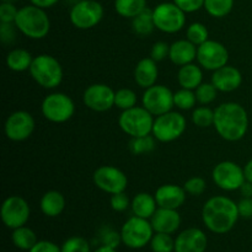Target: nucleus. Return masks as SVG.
Masks as SVG:
<instances>
[{"label":"nucleus","instance_id":"1","mask_svg":"<svg viewBox=\"0 0 252 252\" xmlns=\"http://www.w3.org/2000/svg\"><path fill=\"white\" fill-rule=\"evenodd\" d=\"M240 214L238 203L226 196L211 197L202 208L204 226L214 234H226L236 225Z\"/></svg>","mask_w":252,"mask_h":252},{"label":"nucleus","instance_id":"2","mask_svg":"<svg viewBox=\"0 0 252 252\" xmlns=\"http://www.w3.org/2000/svg\"><path fill=\"white\" fill-rule=\"evenodd\" d=\"M217 133L226 142L243 139L249 129V115L238 102H224L214 110V125Z\"/></svg>","mask_w":252,"mask_h":252},{"label":"nucleus","instance_id":"3","mask_svg":"<svg viewBox=\"0 0 252 252\" xmlns=\"http://www.w3.org/2000/svg\"><path fill=\"white\" fill-rule=\"evenodd\" d=\"M14 24L17 31L31 39L44 38L51 30V20L46 10L32 4L20 7Z\"/></svg>","mask_w":252,"mask_h":252},{"label":"nucleus","instance_id":"4","mask_svg":"<svg viewBox=\"0 0 252 252\" xmlns=\"http://www.w3.org/2000/svg\"><path fill=\"white\" fill-rule=\"evenodd\" d=\"M29 71L39 86L49 90L58 88L63 81L62 64L51 54H38L34 57Z\"/></svg>","mask_w":252,"mask_h":252},{"label":"nucleus","instance_id":"5","mask_svg":"<svg viewBox=\"0 0 252 252\" xmlns=\"http://www.w3.org/2000/svg\"><path fill=\"white\" fill-rule=\"evenodd\" d=\"M154 116L143 106H135L122 111L118 117V126L130 138L144 137L152 134Z\"/></svg>","mask_w":252,"mask_h":252},{"label":"nucleus","instance_id":"6","mask_svg":"<svg viewBox=\"0 0 252 252\" xmlns=\"http://www.w3.org/2000/svg\"><path fill=\"white\" fill-rule=\"evenodd\" d=\"M120 233L122 243L127 248L138 250L150 244L155 231L149 219L133 216L123 224Z\"/></svg>","mask_w":252,"mask_h":252},{"label":"nucleus","instance_id":"7","mask_svg":"<svg viewBox=\"0 0 252 252\" xmlns=\"http://www.w3.org/2000/svg\"><path fill=\"white\" fill-rule=\"evenodd\" d=\"M187 128V121L182 113L170 111L154 120L153 132L155 139L160 143H171L179 139Z\"/></svg>","mask_w":252,"mask_h":252},{"label":"nucleus","instance_id":"8","mask_svg":"<svg viewBox=\"0 0 252 252\" xmlns=\"http://www.w3.org/2000/svg\"><path fill=\"white\" fill-rule=\"evenodd\" d=\"M41 112L52 123H65L75 113L73 98L64 93H52L43 98Z\"/></svg>","mask_w":252,"mask_h":252},{"label":"nucleus","instance_id":"9","mask_svg":"<svg viewBox=\"0 0 252 252\" xmlns=\"http://www.w3.org/2000/svg\"><path fill=\"white\" fill-rule=\"evenodd\" d=\"M155 27L164 33H176L186 25V12L174 1L160 2L153 9Z\"/></svg>","mask_w":252,"mask_h":252},{"label":"nucleus","instance_id":"10","mask_svg":"<svg viewBox=\"0 0 252 252\" xmlns=\"http://www.w3.org/2000/svg\"><path fill=\"white\" fill-rule=\"evenodd\" d=\"M105 10L97 0H79L71 6L69 20L79 30H90L103 19Z\"/></svg>","mask_w":252,"mask_h":252},{"label":"nucleus","instance_id":"11","mask_svg":"<svg viewBox=\"0 0 252 252\" xmlns=\"http://www.w3.org/2000/svg\"><path fill=\"white\" fill-rule=\"evenodd\" d=\"M31 216V208L26 199L20 196H9L2 202L0 217L2 223L9 229H17L26 225Z\"/></svg>","mask_w":252,"mask_h":252},{"label":"nucleus","instance_id":"12","mask_svg":"<svg viewBox=\"0 0 252 252\" xmlns=\"http://www.w3.org/2000/svg\"><path fill=\"white\" fill-rule=\"evenodd\" d=\"M142 106L155 117L164 115L175 107L174 93L167 86L155 84L145 89L142 97Z\"/></svg>","mask_w":252,"mask_h":252},{"label":"nucleus","instance_id":"13","mask_svg":"<svg viewBox=\"0 0 252 252\" xmlns=\"http://www.w3.org/2000/svg\"><path fill=\"white\" fill-rule=\"evenodd\" d=\"M95 186L108 194L125 192L128 187V177L125 172L112 165H102L97 167L93 175Z\"/></svg>","mask_w":252,"mask_h":252},{"label":"nucleus","instance_id":"14","mask_svg":"<svg viewBox=\"0 0 252 252\" xmlns=\"http://www.w3.org/2000/svg\"><path fill=\"white\" fill-rule=\"evenodd\" d=\"M212 179L219 189L228 192L236 191L246 181L244 167L230 160L218 162L212 171Z\"/></svg>","mask_w":252,"mask_h":252},{"label":"nucleus","instance_id":"15","mask_svg":"<svg viewBox=\"0 0 252 252\" xmlns=\"http://www.w3.org/2000/svg\"><path fill=\"white\" fill-rule=\"evenodd\" d=\"M197 62L206 70L216 71L229 62V51L223 43L208 39L197 48Z\"/></svg>","mask_w":252,"mask_h":252},{"label":"nucleus","instance_id":"16","mask_svg":"<svg viewBox=\"0 0 252 252\" xmlns=\"http://www.w3.org/2000/svg\"><path fill=\"white\" fill-rule=\"evenodd\" d=\"M36 122L33 116L27 111H15L6 118L4 132L7 139L12 142H24L33 133Z\"/></svg>","mask_w":252,"mask_h":252},{"label":"nucleus","instance_id":"17","mask_svg":"<svg viewBox=\"0 0 252 252\" xmlns=\"http://www.w3.org/2000/svg\"><path fill=\"white\" fill-rule=\"evenodd\" d=\"M113 89L106 84H93L83 94V102L89 110L95 112H106L115 107Z\"/></svg>","mask_w":252,"mask_h":252},{"label":"nucleus","instance_id":"18","mask_svg":"<svg viewBox=\"0 0 252 252\" xmlns=\"http://www.w3.org/2000/svg\"><path fill=\"white\" fill-rule=\"evenodd\" d=\"M208 239L198 228H189L175 239V252H206Z\"/></svg>","mask_w":252,"mask_h":252},{"label":"nucleus","instance_id":"19","mask_svg":"<svg viewBox=\"0 0 252 252\" xmlns=\"http://www.w3.org/2000/svg\"><path fill=\"white\" fill-rule=\"evenodd\" d=\"M211 83L220 93H233L240 88L243 83V74L238 68L226 64L225 66L213 71Z\"/></svg>","mask_w":252,"mask_h":252},{"label":"nucleus","instance_id":"20","mask_svg":"<svg viewBox=\"0 0 252 252\" xmlns=\"http://www.w3.org/2000/svg\"><path fill=\"white\" fill-rule=\"evenodd\" d=\"M154 196L158 202V206L161 208L179 209L180 207L184 206L185 201H186L187 192L181 186L174 184H165L158 187Z\"/></svg>","mask_w":252,"mask_h":252},{"label":"nucleus","instance_id":"21","mask_svg":"<svg viewBox=\"0 0 252 252\" xmlns=\"http://www.w3.org/2000/svg\"><path fill=\"white\" fill-rule=\"evenodd\" d=\"M150 223H152L155 233L174 234L181 225V216L177 209L159 207L154 216L150 218Z\"/></svg>","mask_w":252,"mask_h":252},{"label":"nucleus","instance_id":"22","mask_svg":"<svg viewBox=\"0 0 252 252\" xmlns=\"http://www.w3.org/2000/svg\"><path fill=\"white\" fill-rule=\"evenodd\" d=\"M159 78L158 63L153 58L140 59L134 68V81L142 89H148L155 85Z\"/></svg>","mask_w":252,"mask_h":252},{"label":"nucleus","instance_id":"23","mask_svg":"<svg viewBox=\"0 0 252 252\" xmlns=\"http://www.w3.org/2000/svg\"><path fill=\"white\" fill-rule=\"evenodd\" d=\"M197 48L198 47L187 38L177 39L170 44L169 59L177 66L193 63L194 59H197Z\"/></svg>","mask_w":252,"mask_h":252},{"label":"nucleus","instance_id":"24","mask_svg":"<svg viewBox=\"0 0 252 252\" xmlns=\"http://www.w3.org/2000/svg\"><path fill=\"white\" fill-rule=\"evenodd\" d=\"M159 208L155 196L147 193V192H139L132 198L130 209H132L133 216L139 217V218L149 219L154 216L157 209Z\"/></svg>","mask_w":252,"mask_h":252},{"label":"nucleus","instance_id":"25","mask_svg":"<svg viewBox=\"0 0 252 252\" xmlns=\"http://www.w3.org/2000/svg\"><path fill=\"white\" fill-rule=\"evenodd\" d=\"M39 208L46 217L56 218L63 213L65 208V198L62 192L56 189L47 191L39 201Z\"/></svg>","mask_w":252,"mask_h":252},{"label":"nucleus","instance_id":"26","mask_svg":"<svg viewBox=\"0 0 252 252\" xmlns=\"http://www.w3.org/2000/svg\"><path fill=\"white\" fill-rule=\"evenodd\" d=\"M177 81L182 89L196 90L203 83V71L199 64L189 63L180 66L177 73Z\"/></svg>","mask_w":252,"mask_h":252},{"label":"nucleus","instance_id":"27","mask_svg":"<svg viewBox=\"0 0 252 252\" xmlns=\"http://www.w3.org/2000/svg\"><path fill=\"white\" fill-rule=\"evenodd\" d=\"M34 57L25 48H14L7 53L6 65L10 70L22 73V71L30 70Z\"/></svg>","mask_w":252,"mask_h":252},{"label":"nucleus","instance_id":"28","mask_svg":"<svg viewBox=\"0 0 252 252\" xmlns=\"http://www.w3.org/2000/svg\"><path fill=\"white\" fill-rule=\"evenodd\" d=\"M12 244L22 251H30L37 244V235L32 229L24 225L14 229L11 234Z\"/></svg>","mask_w":252,"mask_h":252},{"label":"nucleus","instance_id":"29","mask_svg":"<svg viewBox=\"0 0 252 252\" xmlns=\"http://www.w3.org/2000/svg\"><path fill=\"white\" fill-rule=\"evenodd\" d=\"M132 29L138 36H148L153 33L157 27H155L154 16H153V10L147 7L143 10L139 15L132 19Z\"/></svg>","mask_w":252,"mask_h":252},{"label":"nucleus","instance_id":"30","mask_svg":"<svg viewBox=\"0 0 252 252\" xmlns=\"http://www.w3.org/2000/svg\"><path fill=\"white\" fill-rule=\"evenodd\" d=\"M147 7V0H115L116 12L126 19H133Z\"/></svg>","mask_w":252,"mask_h":252},{"label":"nucleus","instance_id":"31","mask_svg":"<svg viewBox=\"0 0 252 252\" xmlns=\"http://www.w3.org/2000/svg\"><path fill=\"white\" fill-rule=\"evenodd\" d=\"M157 145V139L153 134L144 135V137L132 138L128 144V149L133 155H143L149 154L155 149Z\"/></svg>","mask_w":252,"mask_h":252},{"label":"nucleus","instance_id":"32","mask_svg":"<svg viewBox=\"0 0 252 252\" xmlns=\"http://www.w3.org/2000/svg\"><path fill=\"white\" fill-rule=\"evenodd\" d=\"M204 9L211 16L221 19L231 12L234 0H204Z\"/></svg>","mask_w":252,"mask_h":252},{"label":"nucleus","instance_id":"33","mask_svg":"<svg viewBox=\"0 0 252 252\" xmlns=\"http://www.w3.org/2000/svg\"><path fill=\"white\" fill-rule=\"evenodd\" d=\"M174 102L175 107L182 111L193 110L196 107V103L198 102L196 97L194 90H189V89H180L179 91L174 93Z\"/></svg>","mask_w":252,"mask_h":252},{"label":"nucleus","instance_id":"34","mask_svg":"<svg viewBox=\"0 0 252 252\" xmlns=\"http://www.w3.org/2000/svg\"><path fill=\"white\" fill-rule=\"evenodd\" d=\"M138 103V96L132 89L123 88L116 91L115 94V107L126 111L135 107Z\"/></svg>","mask_w":252,"mask_h":252},{"label":"nucleus","instance_id":"35","mask_svg":"<svg viewBox=\"0 0 252 252\" xmlns=\"http://www.w3.org/2000/svg\"><path fill=\"white\" fill-rule=\"evenodd\" d=\"M186 38L197 47L203 44L204 42L209 39L208 29L202 22H192L186 31Z\"/></svg>","mask_w":252,"mask_h":252},{"label":"nucleus","instance_id":"36","mask_svg":"<svg viewBox=\"0 0 252 252\" xmlns=\"http://www.w3.org/2000/svg\"><path fill=\"white\" fill-rule=\"evenodd\" d=\"M192 122L199 128H208L214 125V111L207 106L194 107L192 112Z\"/></svg>","mask_w":252,"mask_h":252},{"label":"nucleus","instance_id":"37","mask_svg":"<svg viewBox=\"0 0 252 252\" xmlns=\"http://www.w3.org/2000/svg\"><path fill=\"white\" fill-rule=\"evenodd\" d=\"M153 252H175V240L171 234L155 233L150 241Z\"/></svg>","mask_w":252,"mask_h":252},{"label":"nucleus","instance_id":"38","mask_svg":"<svg viewBox=\"0 0 252 252\" xmlns=\"http://www.w3.org/2000/svg\"><path fill=\"white\" fill-rule=\"evenodd\" d=\"M194 93H196V97L198 103L207 106L216 100L219 91L217 90V88L212 83H202L194 90Z\"/></svg>","mask_w":252,"mask_h":252},{"label":"nucleus","instance_id":"39","mask_svg":"<svg viewBox=\"0 0 252 252\" xmlns=\"http://www.w3.org/2000/svg\"><path fill=\"white\" fill-rule=\"evenodd\" d=\"M62 252H91L90 244L81 236H71L62 245Z\"/></svg>","mask_w":252,"mask_h":252},{"label":"nucleus","instance_id":"40","mask_svg":"<svg viewBox=\"0 0 252 252\" xmlns=\"http://www.w3.org/2000/svg\"><path fill=\"white\" fill-rule=\"evenodd\" d=\"M100 241L101 245L108 246V248L117 249L120 244L122 243V238H121V233L116 231L111 226H103L100 230Z\"/></svg>","mask_w":252,"mask_h":252},{"label":"nucleus","instance_id":"41","mask_svg":"<svg viewBox=\"0 0 252 252\" xmlns=\"http://www.w3.org/2000/svg\"><path fill=\"white\" fill-rule=\"evenodd\" d=\"M184 189L187 192V194H191V196H201V194H203L206 192L207 182L203 177L194 176L185 182Z\"/></svg>","mask_w":252,"mask_h":252},{"label":"nucleus","instance_id":"42","mask_svg":"<svg viewBox=\"0 0 252 252\" xmlns=\"http://www.w3.org/2000/svg\"><path fill=\"white\" fill-rule=\"evenodd\" d=\"M130 203H132V201H130L129 197L126 194V192H120V193L111 194L110 204H111V208H112L115 212H118V213L126 212L130 207Z\"/></svg>","mask_w":252,"mask_h":252},{"label":"nucleus","instance_id":"43","mask_svg":"<svg viewBox=\"0 0 252 252\" xmlns=\"http://www.w3.org/2000/svg\"><path fill=\"white\" fill-rule=\"evenodd\" d=\"M19 9L14 2H1L0 5V22L1 24H14Z\"/></svg>","mask_w":252,"mask_h":252},{"label":"nucleus","instance_id":"44","mask_svg":"<svg viewBox=\"0 0 252 252\" xmlns=\"http://www.w3.org/2000/svg\"><path fill=\"white\" fill-rule=\"evenodd\" d=\"M170 53V44L164 41H158L153 44L152 51H150V58L154 59L157 63L162 62L164 59L169 58Z\"/></svg>","mask_w":252,"mask_h":252},{"label":"nucleus","instance_id":"45","mask_svg":"<svg viewBox=\"0 0 252 252\" xmlns=\"http://www.w3.org/2000/svg\"><path fill=\"white\" fill-rule=\"evenodd\" d=\"M16 30L15 24L0 25V39L4 44H12L16 39Z\"/></svg>","mask_w":252,"mask_h":252},{"label":"nucleus","instance_id":"46","mask_svg":"<svg viewBox=\"0 0 252 252\" xmlns=\"http://www.w3.org/2000/svg\"><path fill=\"white\" fill-rule=\"evenodd\" d=\"M174 2L186 14L198 11L204 6V0H174Z\"/></svg>","mask_w":252,"mask_h":252},{"label":"nucleus","instance_id":"47","mask_svg":"<svg viewBox=\"0 0 252 252\" xmlns=\"http://www.w3.org/2000/svg\"><path fill=\"white\" fill-rule=\"evenodd\" d=\"M29 252H62V249L52 241L39 240Z\"/></svg>","mask_w":252,"mask_h":252},{"label":"nucleus","instance_id":"48","mask_svg":"<svg viewBox=\"0 0 252 252\" xmlns=\"http://www.w3.org/2000/svg\"><path fill=\"white\" fill-rule=\"evenodd\" d=\"M238 208L240 217L248 219L252 218V197H250V198L243 197V199L238 203Z\"/></svg>","mask_w":252,"mask_h":252},{"label":"nucleus","instance_id":"49","mask_svg":"<svg viewBox=\"0 0 252 252\" xmlns=\"http://www.w3.org/2000/svg\"><path fill=\"white\" fill-rule=\"evenodd\" d=\"M59 0H30L32 5H36V6L42 7V9H49V7L54 6V5L58 2Z\"/></svg>","mask_w":252,"mask_h":252},{"label":"nucleus","instance_id":"50","mask_svg":"<svg viewBox=\"0 0 252 252\" xmlns=\"http://www.w3.org/2000/svg\"><path fill=\"white\" fill-rule=\"evenodd\" d=\"M239 191H240L241 196L243 197L250 198V197H252V182L245 181L243 185H241V187L239 189Z\"/></svg>","mask_w":252,"mask_h":252},{"label":"nucleus","instance_id":"51","mask_svg":"<svg viewBox=\"0 0 252 252\" xmlns=\"http://www.w3.org/2000/svg\"><path fill=\"white\" fill-rule=\"evenodd\" d=\"M244 175H245V180L249 182H252V159L246 162L244 166Z\"/></svg>","mask_w":252,"mask_h":252},{"label":"nucleus","instance_id":"52","mask_svg":"<svg viewBox=\"0 0 252 252\" xmlns=\"http://www.w3.org/2000/svg\"><path fill=\"white\" fill-rule=\"evenodd\" d=\"M94 252H117L116 251V249H112V248H108V246H103L101 245L100 248L96 249Z\"/></svg>","mask_w":252,"mask_h":252},{"label":"nucleus","instance_id":"53","mask_svg":"<svg viewBox=\"0 0 252 252\" xmlns=\"http://www.w3.org/2000/svg\"><path fill=\"white\" fill-rule=\"evenodd\" d=\"M2 2H15L16 0H1Z\"/></svg>","mask_w":252,"mask_h":252}]
</instances>
